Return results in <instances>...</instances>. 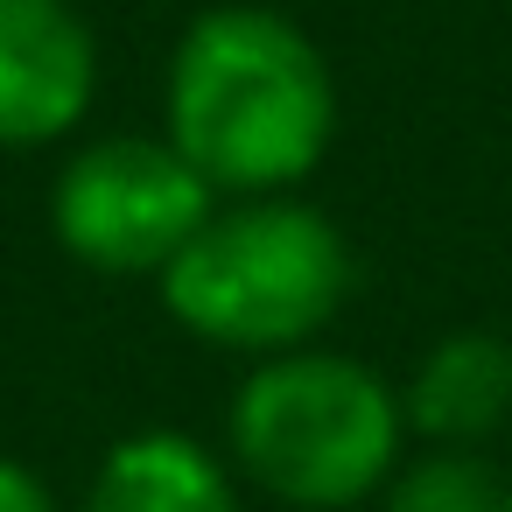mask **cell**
<instances>
[{"mask_svg":"<svg viewBox=\"0 0 512 512\" xmlns=\"http://www.w3.org/2000/svg\"><path fill=\"white\" fill-rule=\"evenodd\" d=\"M337 127V71L295 15L218 0L183 22L162 64V134L218 197L302 190L330 162Z\"/></svg>","mask_w":512,"mask_h":512,"instance_id":"obj_1","label":"cell"},{"mask_svg":"<svg viewBox=\"0 0 512 512\" xmlns=\"http://www.w3.org/2000/svg\"><path fill=\"white\" fill-rule=\"evenodd\" d=\"M155 295L183 337L253 365L330 337L358 295V253L302 190L218 197L197 239L162 267Z\"/></svg>","mask_w":512,"mask_h":512,"instance_id":"obj_2","label":"cell"},{"mask_svg":"<svg viewBox=\"0 0 512 512\" xmlns=\"http://www.w3.org/2000/svg\"><path fill=\"white\" fill-rule=\"evenodd\" d=\"M400 386L337 351L302 344L253 358L225 400V463L281 512H358L407 456Z\"/></svg>","mask_w":512,"mask_h":512,"instance_id":"obj_3","label":"cell"},{"mask_svg":"<svg viewBox=\"0 0 512 512\" xmlns=\"http://www.w3.org/2000/svg\"><path fill=\"white\" fill-rule=\"evenodd\" d=\"M211 211L218 190L162 127L78 141L50 176V239L99 281H162Z\"/></svg>","mask_w":512,"mask_h":512,"instance_id":"obj_4","label":"cell"},{"mask_svg":"<svg viewBox=\"0 0 512 512\" xmlns=\"http://www.w3.org/2000/svg\"><path fill=\"white\" fill-rule=\"evenodd\" d=\"M99 106V36L78 0H0V155H43Z\"/></svg>","mask_w":512,"mask_h":512,"instance_id":"obj_5","label":"cell"},{"mask_svg":"<svg viewBox=\"0 0 512 512\" xmlns=\"http://www.w3.org/2000/svg\"><path fill=\"white\" fill-rule=\"evenodd\" d=\"M400 414L428 449H491L512 428V337L491 323L442 330L400 379Z\"/></svg>","mask_w":512,"mask_h":512,"instance_id":"obj_6","label":"cell"},{"mask_svg":"<svg viewBox=\"0 0 512 512\" xmlns=\"http://www.w3.org/2000/svg\"><path fill=\"white\" fill-rule=\"evenodd\" d=\"M71 512H246V484L190 428H127L99 449Z\"/></svg>","mask_w":512,"mask_h":512,"instance_id":"obj_7","label":"cell"},{"mask_svg":"<svg viewBox=\"0 0 512 512\" xmlns=\"http://www.w3.org/2000/svg\"><path fill=\"white\" fill-rule=\"evenodd\" d=\"M372 512H512V463L491 449H407Z\"/></svg>","mask_w":512,"mask_h":512,"instance_id":"obj_8","label":"cell"},{"mask_svg":"<svg viewBox=\"0 0 512 512\" xmlns=\"http://www.w3.org/2000/svg\"><path fill=\"white\" fill-rule=\"evenodd\" d=\"M0 512H64V498H57V484L36 463L0 449Z\"/></svg>","mask_w":512,"mask_h":512,"instance_id":"obj_9","label":"cell"}]
</instances>
